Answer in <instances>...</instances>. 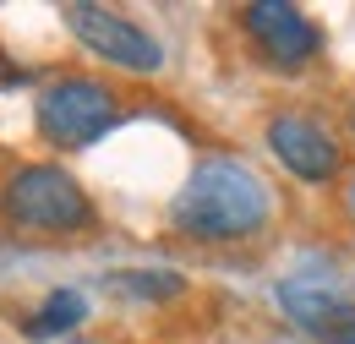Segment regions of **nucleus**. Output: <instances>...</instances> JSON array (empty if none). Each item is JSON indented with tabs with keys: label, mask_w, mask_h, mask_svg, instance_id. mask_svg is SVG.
I'll use <instances>...</instances> for the list:
<instances>
[{
	"label": "nucleus",
	"mask_w": 355,
	"mask_h": 344,
	"mask_svg": "<svg viewBox=\"0 0 355 344\" xmlns=\"http://www.w3.org/2000/svg\"><path fill=\"white\" fill-rule=\"evenodd\" d=\"M246 33H252L257 49H263L268 60H279V66H301V60L317 55V28H311L295 6H284V0L246 6Z\"/></svg>",
	"instance_id": "obj_6"
},
{
	"label": "nucleus",
	"mask_w": 355,
	"mask_h": 344,
	"mask_svg": "<svg viewBox=\"0 0 355 344\" xmlns=\"http://www.w3.org/2000/svg\"><path fill=\"white\" fill-rule=\"evenodd\" d=\"M322 344H355V306L334 322V328H328V334H322Z\"/></svg>",
	"instance_id": "obj_10"
},
{
	"label": "nucleus",
	"mask_w": 355,
	"mask_h": 344,
	"mask_svg": "<svg viewBox=\"0 0 355 344\" xmlns=\"http://www.w3.org/2000/svg\"><path fill=\"white\" fill-rule=\"evenodd\" d=\"M66 17V28L77 33V44H88L93 55H104V60H115V66H126V71H159L164 66V49L159 39L148 33V28H137L132 17H121V11H104V6H66L60 11Z\"/></svg>",
	"instance_id": "obj_3"
},
{
	"label": "nucleus",
	"mask_w": 355,
	"mask_h": 344,
	"mask_svg": "<svg viewBox=\"0 0 355 344\" xmlns=\"http://www.w3.org/2000/svg\"><path fill=\"white\" fill-rule=\"evenodd\" d=\"M104 290L132 295V301H170V295L186 290V279H180V273H164V268H121V273L104 279Z\"/></svg>",
	"instance_id": "obj_8"
},
{
	"label": "nucleus",
	"mask_w": 355,
	"mask_h": 344,
	"mask_svg": "<svg viewBox=\"0 0 355 344\" xmlns=\"http://www.w3.org/2000/svg\"><path fill=\"white\" fill-rule=\"evenodd\" d=\"M279 306L290 311V322H301L317 339L350 311V306H345V290H339V273L322 268V262H306L301 273H290V279L279 284Z\"/></svg>",
	"instance_id": "obj_5"
},
{
	"label": "nucleus",
	"mask_w": 355,
	"mask_h": 344,
	"mask_svg": "<svg viewBox=\"0 0 355 344\" xmlns=\"http://www.w3.org/2000/svg\"><path fill=\"white\" fill-rule=\"evenodd\" d=\"M273 214V191L263 186V175L235 164V159H208L186 175L175 197V224L186 235L202 241H241L257 235Z\"/></svg>",
	"instance_id": "obj_1"
},
{
	"label": "nucleus",
	"mask_w": 355,
	"mask_h": 344,
	"mask_svg": "<svg viewBox=\"0 0 355 344\" xmlns=\"http://www.w3.org/2000/svg\"><path fill=\"white\" fill-rule=\"evenodd\" d=\"M6 214L28 230H83L93 218L88 191L55 164H33V170H17L6 186Z\"/></svg>",
	"instance_id": "obj_2"
},
{
	"label": "nucleus",
	"mask_w": 355,
	"mask_h": 344,
	"mask_svg": "<svg viewBox=\"0 0 355 344\" xmlns=\"http://www.w3.org/2000/svg\"><path fill=\"white\" fill-rule=\"evenodd\" d=\"M115 126V98L98 83H55L39 98V131L55 148H88Z\"/></svg>",
	"instance_id": "obj_4"
},
{
	"label": "nucleus",
	"mask_w": 355,
	"mask_h": 344,
	"mask_svg": "<svg viewBox=\"0 0 355 344\" xmlns=\"http://www.w3.org/2000/svg\"><path fill=\"white\" fill-rule=\"evenodd\" d=\"M83 317H88V301H83V290H55V295L44 301V311L28 322V334H33V339H55V334H71Z\"/></svg>",
	"instance_id": "obj_9"
},
{
	"label": "nucleus",
	"mask_w": 355,
	"mask_h": 344,
	"mask_svg": "<svg viewBox=\"0 0 355 344\" xmlns=\"http://www.w3.org/2000/svg\"><path fill=\"white\" fill-rule=\"evenodd\" d=\"M268 148L279 153V164L301 180H328L339 170V148L322 126H311L306 115H279L268 126Z\"/></svg>",
	"instance_id": "obj_7"
},
{
	"label": "nucleus",
	"mask_w": 355,
	"mask_h": 344,
	"mask_svg": "<svg viewBox=\"0 0 355 344\" xmlns=\"http://www.w3.org/2000/svg\"><path fill=\"white\" fill-rule=\"evenodd\" d=\"M350 208H355V186H350Z\"/></svg>",
	"instance_id": "obj_11"
}]
</instances>
